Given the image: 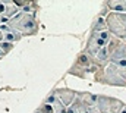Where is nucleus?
<instances>
[{"label":"nucleus","mask_w":126,"mask_h":113,"mask_svg":"<svg viewBox=\"0 0 126 113\" xmlns=\"http://www.w3.org/2000/svg\"><path fill=\"white\" fill-rule=\"evenodd\" d=\"M94 81L110 87H125L126 88V68L110 63L107 68L100 69L94 74Z\"/></svg>","instance_id":"1"},{"label":"nucleus","mask_w":126,"mask_h":113,"mask_svg":"<svg viewBox=\"0 0 126 113\" xmlns=\"http://www.w3.org/2000/svg\"><path fill=\"white\" fill-rule=\"evenodd\" d=\"M7 25L16 32H19L22 37H34L40 31V22L37 16L25 12H19L7 22Z\"/></svg>","instance_id":"2"},{"label":"nucleus","mask_w":126,"mask_h":113,"mask_svg":"<svg viewBox=\"0 0 126 113\" xmlns=\"http://www.w3.org/2000/svg\"><path fill=\"white\" fill-rule=\"evenodd\" d=\"M97 71H98V68L95 65V56H91L87 52L81 50L76 55L72 66L67 69V74L72 76L81 78V79H87L90 76V74H95Z\"/></svg>","instance_id":"3"},{"label":"nucleus","mask_w":126,"mask_h":113,"mask_svg":"<svg viewBox=\"0 0 126 113\" xmlns=\"http://www.w3.org/2000/svg\"><path fill=\"white\" fill-rule=\"evenodd\" d=\"M106 24L109 32L126 44V13L110 12L106 18Z\"/></svg>","instance_id":"4"},{"label":"nucleus","mask_w":126,"mask_h":113,"mask_svg":"<svg viewBox=\"0 0 126 113\" xmlns=\"http://www.w3.org/2000/svg\"><path fill=\"white\" fill-rule=\"evenodd\" d=\"M110 63L117 65L120 68H126V44L116 37H111V40L107 44Z\"/></svg>","instance_id":"5"},{"label":"nucleus","mask_w":126,"mask_h":113,"mask_svg":"<svg viewBox=\"0 0 126 113\" xmlns=\"http://www.w3.org/2000/svg\"><path fill=\"white\" fill-rule=\"evenodd\" d=\"M125 106H126V103H123L122 100H119L116 97L98 94L97 109L100 110V113H120Z\"/></svg>","instance_id":"6"},{"label":"nucleus","mask_w":126,"mask_h":113,"mask_svg":"<svg viewBox=\"0 0 126 113\" xmlns=\"http://www.w3.org/2000/svg\"><path fill=\"white\" fill-rule=\"evenodd\" d=\"M107 44H109V43L104 41L103 38H100L98 34H90L88 38H87V44H85V47H84L82 50L87 52V53L91 55V56H95L101 49L107 47Z\"/></svg>","instance_id":"7"},{"label":"nucleus","mask_w":126,"mask_h":113,"mask_svg":"<svg viewBox=\"0 0 126 113\" xmlns=\"http://www.w3.org/2000/svg\"><path fill=\"white\" fill-rule=\"evenodd\" d=\"M51 91H53V94L57 97V100L62 103L63 106H66V107L72 106V103L75 101L76 94H78V91H75V90H72V88H67V87H64V88H54V90H51Z\"/></svg>","instance_id":"8"},{"label":"nucleus","mask_w":126,"mask_h":113,"mask_svg":"<svg viewBox=\"0 0 126 113\" xmlns=\"http://www.w3.org/2000/svg\"><path fill=\"white\" fill-rule=\"evenodd\" d=\"M66 109H67L66 106H63L59 100H56V101L51 103V104L43 101L37 110H38L40 113H66Z\"/></svg>","instance_id":"9"},{"label":"nucleus","mask_w":126,"mask_h":113,"mask_svg":"<svg viewBox=\"0 0 126 113\" xmlns=\"http://www.w3.org/2000/svg\"><path fill=\"white\" fill-rule=\"evenodd\" d=\"M0 29L3 31V41H6V43H18V41H21L22 40V35L19 34V32H16L15 29H12L7 24L6 25H1Z\"/></svg>","instance_id":"10"},{"label":"nucleus","mask_w":126,"mask_h":113,"mask_svg":"<svg viewBox=\"0 0 126 113\" xmlns=\"http://www.w3.org/2000/svg\"><path fill=\"white\" fill-rule=\"evenodd\" d=\"M95 65H97L98 71H100V69H104V68H107V66L110 65V56H109L107 47L101 49V50L95 55Z\"/></svg>","instance_id":"11"},{"label":"nucleus","mask_w":126,"mask_h":113,"mask_svg":"<svg viewBox=\"0 0 126 113\" xmlns=\"http://www.w3.org/2000/svg\"><path fill=\"white\" fill-rule=\"evenodd\" d=\"M78 97H81L90 109H95L97 107V103H98V94L94 93H90V91H78Z\"/></svg>","instance_id":"12"},{"label":"nucleus","mask_w":126,"mask_h":113,"mask_svg":"<svg viewBox=\"0 0 126 113\" xmlns=\"http://www.w3.org/2000/svg\"><path fill=\"white\" fill-rule=\"evenodd\" d=\"M103 31H107V24H106V18H101V16H95L91 22V27H90V34H97V32H103Z\"/></svg>","instance_id":"13"},{"label":"nucleus","mask_w":126,"mask_h":113,"mask_svg":"<svg viewBox=\"0 0 126 113\" xmlns=\"http://www.w3.org/2000/svg\"><path fill=\"white\" fill-rule=\"evenodd\" d=\"M107 4H109L110 12L126 13V0H109Z\"/></svg>","instance_id":"14"},{"label":"nucleus","mask_w":126,"mask_h":113,"mask_svg":"<svg viewBox=\"0 0 126 113\" xmlns=\"http://www.w3.org/2000/svg\"><path fill=\"white\" fill-rule=\"evenodd\" d=\"M109 13H110L109 4H107V1H103V3H101V9H100V12H98V16H101V18H107Z\"/></svg>","instance_id":"15"},{"label":"nucleus","mask_w":126,"mask_h":113,"mask_svg":"<svg viewBox=\"0 0 126 113\" xmlns=\"http://www.w3.org/2000/svg\"><path fill=\"white\" fill-rule=\"evenodd\" d=\"M0 47H1V50L7 55L9 52H12V50H13L15 44H13V43H6V41H1V43H0Z\"/></svg>","instance_id":"16"},{"label":"nucleus","mask_w":126,"mask_h":113,"mask_svg":"<svg viewBox=\"0 0 126 113\" xmlns=\"http://www.w3.org/2000/svg\"><path fill=\"white\" fill-rule=\"evenodd\" d=\"M7 22H9V19H7L4 15H0V27H1V25H6Z\"/></svg>","instance_id":"17"},{"label":"nucleus","mask_w":126,"mask_h":113,"mask_svg":"<svg viewBox=\"0 0 126 113\" xmlns=\"http://www.w3.org/2000/svg\"><path fill=\"white\" fill-rule=\"evenodd\" d=\"M6 56V53H4V52H3V50H1V47H0V57H1V59H3V57Z\"/></svg>","instance_id":"18"},{"label":"nucleus","mask_w":126,"mask_h":113,"mask_svg":"<svg viewBox=\"0 0 126 113\" xmlns=\"http://www.w3.org/2000/svg\"><path fill=\"white\" fill-rule=\"evenodd\" d=\"M1 41H3V31L0 29V43H1Z\"/></svg>","instance_id":"19"},{"label":"nucleus","mask_w":126,"mask_h":113,"mask_svg":"<svg viewBox=\"0 0 126 113\" xmlns=\"http://www.w3.org/2000/svg\"><path fill=\"white\" fill-rule=\"evenodd\" d=\"M120 113H126V106H125V107H123V110H122V112H120Z\"/></svg>","instance_id":"20"},{"label":"nucleus","mask_w":126,"mask_h":113,"mask_svg":"<svg viewBox=\"0 0 126 113\" xmlns=\"http://www.w3.org/2000/svg\"><path fill=\"white\" fill-rule=\"evenodd\" d=\"M34 113H40V112H38V110H35V112H34Z\"/></svg>","instance_id":"21"},{"label":"nucleus","mask_w":126,"mask_h":113,"mask_svg":"<svg viewBox=\"0 0 126 113\" xmlns=\"http://www.w3.org/2000/svg\"><path fill=\"white\" fill-rule=\"evenodd\" d=\"M0 60H1V57H0Z\"/></svg>","instance_id":"22"}]
</instances>
